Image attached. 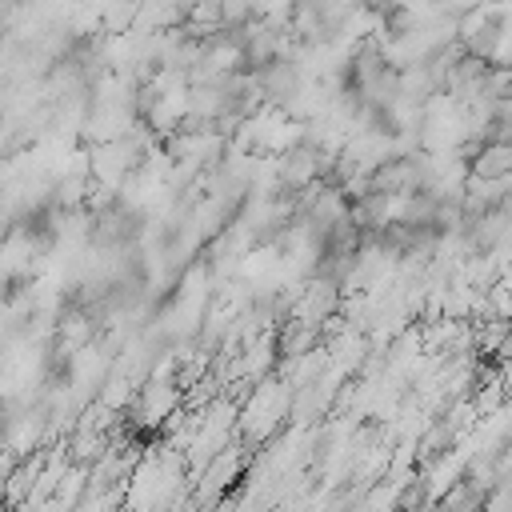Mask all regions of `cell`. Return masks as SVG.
Listing matches in <instances>:
<instances>
[{
  "label": "cell",
  "instance_id": "cell-1",
  "mask_svg": "<svg viewBox=\"0 0 512 512\" xmlns=\"http://www.w3.org/2000/svg\"><path fill=\"white\" fill-rule=\"evenodd\" d=\"M512 148L504 144V140H488V144H480V156H476V176L480 180H504L508 176V168H512Z\"/></svg>",
  "mask_w": 512,
  "mask_h": 512
}]
</instances>
